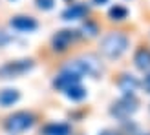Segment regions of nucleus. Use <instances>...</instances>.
I'll return each instance as SVG.
<instances>
[{
    "instance_id": "5701e85b",
    "label": "nucleus",
    "mask_w": 150,
    "mask_h": 135,
    "mask_svg": "<svg viewBox=\"0 0 150 135\" xmlns=\"http://www.w3.org/2000/svg\"><path fill=\"white\" fill-rule=\"evenodd\" d=\"M146 135H150V133H146Z\"/></svg>"
},
{
    "instance_id": "9b49d317",
    "label": "nucleus",
    "mask_w": 150,
    "mask_h": 135,
    "mask_svg": "<svg viewBox=\"0 0 150 135\" xmlns=\"http://www.w3.org/2000/svg\"><path fill=\"white\" fill-rule=\"evenodd\" d=\"M42 135H71V126L66 122H50L44 126Z\"/></svg>"
},
{
    "instance_id": "6ab92c4d",
    "label": "nucleus",
    "mask_w": 150,
    "mask_h": 135,
    "mask_svg": "<svg viewBox=\"0 0 150 135\" xmlns=\"http://www.w3.org/2000/svg\"><path fill=\"white\" fill-rule=\"evenodd\" d=\"M143 89H145V91L150 95V73H148L146 77L143 79Z\"/></svg>"
},
{
    "instance_id": "0eeeda50",
    "label": "nucleus",
    "mask_w": 150,
    "mask_h": 135,
    "mask_svg": "<svg viewBox=\"0 0 150 135\" xmlns=\"http://www.w3.org/2000/svg\"><path fill=\"white\" fill-rule=\"evenodd\" d=\"M9 26L15 29V31H22V33H31L35 31L39 24L33 17H24V15H18V17H13L9 20Z\"/></svg>"
},
{
    "instance_id": "aec40b11",
    "label": "nucleus",
    "mask_w": 150,
    "mask_h": 135,
    "mask_svg": "<svg viewBox=\"0 0 150 135\" xmlns=\"http://www.w3.org/2000/svg\"><path fill=\"white\" fill-rule=\"evenodd\" d=\"M95 6H103V4H108V0H93Z\"/></svg>"
},
{
    "instance_id": "423d86ee",
    "label": "nucleus",
    "mask_w": 150,
    "mask_h": 135,
    "mask_svg": "<svg viewBox=\"0 0 150 135\" xmlns=\"http://www.w3.org/2000/svg\"><path fill=\"white\" fill-rule=\"evenodd\" d=\"M77 39H79V31H75V29H61V31H57L53 35L51 46H53L55 51H66Z\"/></svg>"
},
{
    "instance_id": "4be33fe9",
    "label": "nucleus",
    "mask_w": 150,
    "mask_h": 135,
    "mask_svg": "<svg viewBox=\"0 0 150 135\" xmlns=\"http://www.w3.org/2000/svg\"><path fill=\"white\" fill-rule=\"evenodd\" d=\"M68 2H71V0H68Z\"/></svg>"
},
{
    "instance_id": "ddd939ff",
    "label": "nucleus",
    "mask_w": 150,
    "mask_h": 135,
    "mask_svg": "<svg viewBox=\"0 0 150 135\" xmlns=\"http://www.w3.org/2000/svg\"><path fill=\"white\" fill-rule=\"evenodd\" d=\"M119 88H121V91L125 95H134V91L137 89L136 77H132V75H123V77L119 79Z\"/></svg>"
},
{
    "instance_id": "6e6552de",
    "label": "nucleus",
    "mask_w": 150,
    "mask_h": 135,
    "mask_svg": "<svg viewBox=\"0 0 150 135\" xmlns=\"http://www.w3.org/2000/svg\"><path fill=\"white\" fill-rule=\"evenodd\" d=\"M75 84H81V77L75 75V73H71V71H66V70H62L53 80V86L57 89H61V91H66L68 88H71Z\"/></svg>"
},
{
    "instance_id": "412c9836",
    "label": "nucleus",
    "mask_w": 150,
    "mask_h": 135,
    "mask_svg": "<svg viewBox=\"0 0 150 135\" xmlns=\"http://www.w3.org/2000/svg\"><path fill=\"white\" fill-rule=\"evenodd\" d=\"M101 135H117V133H114V131H103Z\"/></svg>"
},
{
    "instance_id": "f3484780",
    "label": "nucleus",
    "mask_w": 150,
    "mask_h": 135,
    "mask_svg": "<svg viewBox=\"0 0 150 135\" xmlns=\"http://www.w3.org/2000/svg\"><path fill=\"white\" fill-rule=\"evenodd\" d=\"M11 42H13V37H11V35L0 31V48H2V46H7V44H11Z\"/></svg>"
},
{
    "instance_id": "7ed1b4c3",
    "label": "nucleus",
    "mask_w": 150,
    "mask_h": 135,
    "mask_svg": "<svg viewBox=\"0 0 150 135\" xmlns=\"http://www.w3.org/2000/svg\"><path fill=\"white\" fill-rule=\"evenodd\" d=\"M33 60L31 58H22V60H11L0 66V79H17L26 75L28 71L33 70Z\"/></svg>"
},
{
    "instance_id": "20e7f679",
    "label": "nucleus",
    "mask_w": 150,
    "mask_h": 135,
    "mask_svg": "<svg viewBox=\"0 0 150 135\" xmlns=\"http://www.w3.org/2000/svg\"><path fill=\"white\" fill-rule=\"evenodd\" d=\"M35 124V117L29 111H15L13 115L7 117L6 121V130L9 133H20L26 131L28 128H31Z\"/></svg>"
},
{
    "instance_id": "a211bd4d",
    "label": "nucleus",
    "mask_w": 150,
    "mask_h": 135,
    "mask_svg": "<svg viewBox=\"0 0 150 135\" xmlns=\"http://www.w3.org/2000/svg\"><path fill=\"white\" fill-rule=\"evenodd\" d=\"M82 29H84V31H86L90 37H93V35L97 33V26H95V24H92V22H86V24H84V27H82Z\"/></svg>"
},
{
    "instance_id": "2eb2a0df",
    "label": "nucleus",
    "mask_w": 150,
    "mask_h": 135,
    "mask_svg": "<svg viewBox=\"0 0 150 135\" xmlns=\"http://www.w3.org/2000/svg\"><path fill=\"white\" fill-rule=\"evenodd\" d=\"M108 17H110L112 20H125L126 17H128V9H126L125 6H121V4H115V6L110 7Z\"/></svg>"
},
{
    "instance_id": "39448f33",
    "label": "nucleus",
    "mask_w": 150,
    "mask_h": 135,
    "mask_svg": "<svg viewBox=\"0 0 150 135\" xmlns=\"http://www.w3.org/2000/svg\"><path fill=\"white\" fill-rule=\"evenodd\" d=\"M137 108H139V101L136 99V97L134 95H125L123 99H119L117 102H114L110 113L114 117H117V119H126V117L136 113Z\"/></svg>"
},
{
    "instance_id": "dca6fc26",
    "label": "nucleus",
    "mask_w": 150,
    "mask_h": 135,
    "mask_svg": "<svg viewBox=\"0 0 150 135\" xmlns=\"http://www.w3.org/2000/svg\"><path fill=\"white\" fill-rule=\"evenodd\" d=\"M35 4L39 9L42 11H50V9H53V6H55V0H35Z\"/></svg>"
},
{
    "instance_id": "f03ea898",
    "label": "nucleus",
    "mask_w": 150,
    "mask_h": 135,
    "mask_svg": "<svg viewBox=\"0 0 150 135\" xmlns=\"http://www.w3.org/2000/svg\"><path fill=\"white\" fill-rule=\"evenodd\" d=\"M128 37L125 33H110L101 40V53L108 58H119L128 49Z\"/></svg>"
},
{
    "instance_id": "4468645a",
    "label": "nucleus",
    "mask_w": 150,
    "mask_h": 135,
    "mask_svg": "<svg viewBox=\"0 0 150 135\" xmlns=\"http://www.w3.org/2000/svg\"><path fill=\"white\" fill-rule=\"evenodd\" d=\"M64 95L68 97L70 101H82L86 97V89L82 88L81 84H75V86H71V88H68L64 91Z\"/></svg>"
},
{
    "instance_id": "f257e3e1",
    "label": "nucleus",
    "mask_w": 150,
    "mask_h": 135,
    "mask_svg": "<svg viewBox=\"0 0 150 135\" xmlns=\"http://www.w3.org/2000/svg\"><path fill=\"white\" fill-rule=\"evenodd\" d=\"M64 70L79 75V77H84V75H86V77L97 79L103 73V66H101V62L97 60L93 55H84V57H79V58L70 60L68 64L64 66Z\"/></svg>"
},
{
    "instance_id": "9d476101",
    "label": "nucleus",
    "mask_w": 150,
    "mask_h": 135,
    "mask_svg": "<svg viewBox=\"0 0 150 135\" xmlns=\"http://www.w3.org/2000/svg\"><path fill=\"white\" fill-rule=\"evenodd\" d=\"M134 64L137 70L141 71H148L150 70V49L148 48H139L134 53Z\"/></svg>"
},
{
    "instance_id": "1a4fd4ad",
    "label": "nucleus",
    "mask_w": 150,
    "mask_h": 135,
    "mask_svg": "<svg viewBox=\"0 0 150 135\" xmlns=\"http://www.w3.org/2000/svg\"><path fill=\"white\" fill-rule=\"evenodd\" d=\"M88 15V7L84 4H71L62 11V18L64 20H81Z\"/></svg>"
},
{
    "instance_id": "f8f14e48",
    "label": "nucleus",
    "mask_w": 150,
    "mask_h": 135,
    "mask_svg": "<svg viewBox=\"0 0 150 135\" xmlns=\"http://www.w3.org/2000/svg\"><path fill=\"white\" fill-rule=\"evenodd\" d=\"M20 99V91L18 89H13V88H6L0 91V106L7 108V106H13L15 102H18Z\"/></svg>"
}]
</instances>
